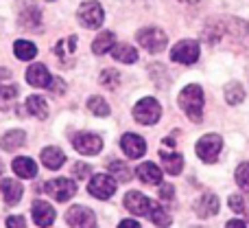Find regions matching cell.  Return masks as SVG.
<instances>
[{
	"label": "cell",
	"mask_w": 249,
	"mask_h": 228,
	"mask_svg": "<svg viewBox=\"0 0 249 228\" xmlns=\"http://www.w3.org/2000/svg\"><path fill=\"white\" fill-rule=\"evenodd\" d=\"M0 193H2V200L9 207H16L22 200L24 187H22L20 180H16V178H2V182H0Z\"/></svg>",
	"instance_id": "cell-11"
},
{
	"label": "cell",
	"mask_w": 249,
	"mask_h": 228,
	"mask_svg": "<svg viewBox=\"0 0 249 228\" xmlns=\"http://www.w3.org/2000/svg\"><path fill=\"white\" fill-rule=\"evenodd\" d=\"M13 53H16L18 60L29 62L37 55V46H35L33 42H29V40H18V42L13 44Z\"/></svg>",
	"instance_id": "cell-25"
},
{
	"label": "cell",
	"mask_w": 249,
	"mask_h": 228,
	"mask_svg": "<svg viewBox=\"0 0 249 228\" xmlns=\"http://www.w3.org/2000/svg\"><path fill=\"white\" fill-rule=\"evenodd\" d=\"M99 82H101V86L109 88V90H116V88L121 86V73L114 68H105L103 73H101Z\"/></svg>",
	"instance_id": "cell-29"
},
{
	"label": "cell",
	"mask_w": 249,
	"mask_h": 228,
	"mask_svg": "<svg viewBox=\"0 0 249 228\" xmlns=\"http://www.w3.org/2000/svg\"><path fill=\"white\" fill-rule=\"evenodd\" d=\"M228 204H230V208H232L234 213H245V211H247V202H245V198H243V195H238V193L230 195Z\"/></svg>",
	"instance_id": "cell-35"
},
{
	"label": "cell",
	"mask_w": 249,
	"mask_h": 228,
	"mask_svg": "<svg viewBox=\"0 0 249 228\" xmlns=\"http://www.w3.org/2000/svg\"><path fill=\"white\" fill-rule=\"evenodd\" d=\"M44 191H46L51 198H55L57 202H68V200L77 193V182H72L70 178H55V180L44 185Z\"/></svg>",
	"instance_id": "cell-6"
},
{
	"label": "cell",
	"mask_w": 249,
	"mask_h": 228,
	"mask_svg": "<svg viewBox=\"0 0 249 228\" xmlns=\"http://www.w3.org/2000/svg\"><path fill=\"white\" fill-rule=\"evenodd\" d=\"M72 145H74V149L83 156H96L101 149H103V141H101V136L90 134V132L77 134V136L72 138Z\"/></svg>",
	"instance_id": "cell-10"
},
{
	"label": "cell",
	"mask_w": 249,
	"mask_h": 228,
	"mask_svg": "<svg viewBox=\"0 0 249 228\" xmlns=\"http://www.w3.org/2000/svg\"><path fill=\"white\" fill-rule=\"evenodd\" d=\"M228 226H247V220H230Z\"/></svg>",
	"instance_id": "cell-41"
},
{
	"label": "cell",
	"mask_w": 249,
	"mask_h": 228,
	"mask_svg": "<svg viewBox=\"0 0 249 228\" xmlns=\"http://www.w3.org/2000/svg\"><path fill=\"white\" fill-rule=\"evenodd\" d=\"M179 2H186V4H197L199 0H179Z\"/></svg>",
	"instance_id": "cell-43"
},
{
	"label": "cell",
	"mask_w": 249,
	"mask_h": 228,
	"mask_svg": "<svg viewBox=\"0 0 249 228\" xmlns=\"http://www.w3.org/2000/svg\"><path fill=\"white\" fill-rule=\"evenodd\" d=\"M243 99H245V88L238 82L228 83V88H225V101H228L230 105H238Z\"/></svg>",
	"instance_id": "cell-27"
},
{
	"label": "cell",
	"mask_w": 249,
	"mask_h": 228,
	"mask_svg": "<svg viewBox=\"0 0 249 228\" xmlns=\"http://www.w3.org/2000/svg\"><path fill=\"white\" fill-rule=\"evenodd\" d=\"M66 222L70 226H83V228H90L96 224V217L90 208L86 207H72L68 213H66Z\"/></svg>",
	"instance_id": "cell-12"
},
{
	"label": "cell",
	"mask_w": 249,
	"mask_h": 228,
	"mask_svg": "<svg viewBox=\"0 0 249 228\" xmlns=\"http://www.w3.org/2000/svg\"><path fill=\"white\" fill-rule=\"evenodd\" d=\"M24 141H26V134L22 129H11V132H7L0 138V147L4 151H16L18 147L24 145Z\"/></svg>",
	"instance_id": "cell-22"
},
{
	"label": "cell",
	"mask_w": 249,
	"mask_h": 228,
	"mask_svg": "<svg viewBox=\"0 0 249 228\" xmlns=\"http://www.w3.org/2000/svg\"><path fill=\"white\" fill-rule=\"evenodd\" d=\"M236 182H238V187H241V189H245L247 193H249V163L238 165V169H236Z\"/></svg>",
	"instance_id": "cell-34"
},
{
	"label": "cell",
	"mask_w": 249,
	"mask_h": 228,
	"mask_svg": "<svg viewBox=\"0 0 249 228\" xmlns=\"http://www.w3.org/2000/svg\"><path fill=\"white\" fill-rule=\"evenodd\" d=\"M245 217H247V222H249V215H247V213H245Z\"/></svg>",
	"instance_id": "cell-45"
},
{
	"label": "cell",
	"mask_w": 249,
	"mask_h": 228,
	"mask_svg": "<svg viewBox=\"0 0 249 228\" xmlns=\"http://www.w3.org/2000/svg\"><path fill=\"white\" fill-rule=\"evenodd\" d=\"M136 176L146 185H160L162 182V171H160V167L155 163H142L136 169Z\"/></svg>",
	"instance_id": "cell-19"
},
{
	"label": "cell",
	"mask_w": 249,
	"mask_h": 228,
	"mask_svg": "<svg viewBox=\"0 0 249 228\" xmlns=\"http://www.w3.org/2000/svg\"><path fill=\"white\" fill-rule=\"evenodd\" d=\"M171 60L177 62V64H195L199 60V44L195 40H181L173 46L171 51Z\"/></svg>",
	"instance_id": "cell-8"
},
{
	"label": "cell",
	"mask_w": 249,
	"mask_h": 228,
	"mask_svg": "<svg viewBox=\"0 0 249 228\" xmlns=\"http://www.w3.org/2000/svg\"><path fill=\"white\" fill-rule=\"evenodd\" d=\"M153 204L155 202H151L149 198H144L140 191H129V193L124 195V208L138 217H149Z\"/></svg>",
	"instance_id": "cell-9"
},
{
	"label": "cell",
	"mask_w": 249,
	"mask_h": 228,
	"mask_svg": "<svg viewBox=\"0 0 249 228\" xmlns=\"http://www.w3.org/2000/svg\"><path fill=\"white\" fill-rule=\"evenodd\" d=\"M39 11L35 7H29V11H22L20 13V24L26 26V29H37L39 26Z\"/></svg>",
	"instance_id": "cell-31"
},
{
	"label": "cell",
	"mask_w": 249,
	"mask_h": 228,
	"mask_svg": "<svg viewBox=\"0 0 249 228\" xmlns=\"http://www.w3.org/2000/svg\"><path fill=\"white\" fill-rule=\"evenodd\" d=\"M51 73L44 64H33L29 70H26V82L31 83L33 88H48L51 83Z\"/></svg>",
	"instance_id": "cell-16"
},
{
	"label": "cell",
	"mask_w": 249,
	"mask_h": 228,
	"mask_svg": "<svg viewBox=\"0 0 249 228\" xmlns=\"http://www.w3.org/2000/svg\"><path fill=\"white\" fill-rule=\"evenodd\" d=\"M11 167L20 178H35L37 176V165H35L29 156H20V158H16Z\"/></svg>",
	"instance_id": "cell-21"
},
{
	"label": "cell",
	"mask_w": 249,
	"mask_h": 228,
	"mask_svg": "<svg viewBox=\"0 0 249 228\" xmlns=\"http://www.w3.org/2000/svg\"><path fill=\"white\" fill-rule=\"evenodd\" d=\"M112 57L123 64H133L138 60V51L131 44H116V46H112Z\"/></svg>",
	"instance_id": "cell-23"
},
{
	"label": "cell",
	"mask_w": 249,
	"mask_h": 228,
	"mask_svg": "<svg viewBox=\"0 0 249 228\" xmlns=\"http://www.w3.org/2000/svg\"><path fill=\"white\" fill-rule=\"evenodd\" d=\"M24 108H26V112H29L31 116H37V119H46V116H48V104L42 99V97H37V95L29 97Z\"/></svg>",
	"instance_id": "cell-24"
},
{
	"label": "cell",
	"mask_w": 249,
	"mask_h": 228,
	"mask_svg": "<svg viewBox=\"0 0 249 228\" xmlns=\"http://www.w3.org/2000/svg\"><path fill=\"white\" fill-rule=\"evenodd\" d=\"M112 46H114V33L112 31H103V33L92 42V51H94V55H105L107 51H112Z\"/></svg>",
	"instance_id": "cell-26"
},
{
	"label": "cell",
	"mask_w": 249,
	"mask_h": 228,
	"mask_svg": "<svg viewBox=\"0 0 249 228\" xmlns=\"http://www.w3.org/2000/svg\"><path fill=\"white\" fill-rule=\"evenodd\" d=\"M88 108H90V112L96 114V116H107L109 114V105L103 97H90V99H88Z\"/></svg>",
	"instance_id": "cell-32"
},
{
	"label": "cell",
	"mask_w": 249,
	"mask_h": 228,
	"mask_svg": "<svg viewBox=\"0 0 249 228\" xmlns=\"http://www.w3.org/2000/svg\"><path fill=\"white\" fill-rule=\"evenodd\" d=\"M11 77V73H9L7 68H0V82H2V79H9Z\"/></svg>",
	"instance_id": "cell-42"
},
{
	"label": "cell",
	"mask_w": 249,
	"mask_h": 228,
	"mask_svg": "<svg viewBox=\"0 0 249 228\" xmlns=\"http://www.w3.org/2000/svg\"><path fill=\"white\" fill-rule=\"evenodd\" d=\"M177 104H179V108L184 110L190 121L199 123L203 116V90H201V86H197V83L186 86L184 90L179 92V97H177Z\"/></svg>",
	"instance_id": "cell-1"
},
{
	"label": "cell",
	"mask_w": 249,
	"mask_h": 228,
	"mask_svg": "<svg viewBox=\"0 0 249 228\" xmlns=\"http://www.w3.org/2000/svg\"><path fill=\"white\" fill-rule=\"evenodd\" d=\"M149 220L153 222V224H158V226H168V224H171V217H168L166 211H164L162 207H158V204H153Z\"/></svg>",
	"instance_id": "cell-33"
},
{
	"label": "cell",
	"mask_w": 249,
	"mask_h": 228,
	"mask_svg": "<svg viewBox=\"0 0 249 228\" xmlns=\"http://www.w3.org/2000/svg\"><path fill=\"white\" fill-rule=\"evenodd\" d=\"M74 46H77V38H64L59 40V42L55 44V55L57 60L61 62V66L64 68H68V66H72V53H74Z\"/></svg>",
	"instance_id": "cell-15"
},
{
	"label": "cell",
	"mask_w": 249,
	"mask_h": 228,
	"mask_svg": "<svg viewBox=\"0 0 249 228\" xmlns=\"http://www.w3.org/2000/svg\"><path fill=\"white\" fill-rule=\"evenodd\" d=\"M160 198H162L164 202H171L173 200V185H162V182H160Z\"/></svg>",
	"instance_id": "cell-38"
},
{
	"label": "cell",
	"mask_w": 249,
	"mask_h": 228,
	"mask_svg": "<svg viewBox=\"0 0 249 228\" xmlns=\"http://www.w3.org/2000/svg\"><path fill=\"white\" fill-rule=\"evenodd\" d=\"M107 171L116 178L118 182H129L131 180V169L123 163V160H114V163L107 165Z\"/></svg>",
	"instance_id": "cell-28"
},
{
	"label": "cell",
	"mask_w": 249,
	"mask_h": 228,
	"mask_svg": "<svg viewBox=\"0 0 249 228\" xmlns=\"http://www.w3.org/2000/svg\"><path fill=\"white\" fill-rule=\"evenodd\" d=\"M72 173H74V178H77V180H86V178H90L92 167L88 163H77L72 167Z\"/></svg>",
	"instance_id": "cell-36"
},
{
	"label": "cell",
	"mask_w": 249,
	"mask_h": 228,
	"mask_svg": "<svg viewBox=\"0 0 249 228\" xmlns=\"http://www.w3.org/2000/svg\"><path fill=\"white\" fill-rule=\"evenodd\" d=\"M138 42L142 44V48H146L149 53H162L168 44V38L164 31L149 26V29L138 31Z\"/></svg>",
	"instance_id": "cell-5"
},
{
	"label": "cell",
	"mask_w": 249,
	"mask_h": 228,
	"mask_svg": "<svg viewBox=\"0 0 249 228\" xmlns=\"http://www.w3.org/2000/svg\"><path fill=\"white\" fill-rule=\"evenodd\" d=\"M48 90H51L53 95H64V92H66V83L61 82L59 77H55V79H51V83H48Z\"/></svg>",
	"instance_id": "cell-37"
},
{
	"label": "cell",
	"mask_w": 249,
	"mask_h": 228,
	"mask_svg": "<svg viewBox=\"0 0 249 228\" xmlns=\"http://www.w3.org/2000/svg\"><path fill=\"white\" fill-rule=\"evenodd\" d=\"M18 95H20V90L16 86H4L2 83L0 86V110H9V105L18 99Z\"/></svg>",
	"instance_id": "cell-30"
},
{
	"label": "cell",
	"mask_w": 249,
	"mask_h": 228,
	"mask_svg": "<svg viewBox=\"0 0 249 228\" xmlns=\"http://www.w3.org/2000/svg\"><path fill=\"white\" fill-rule=\"evenodd\" d=\"M33 222L37 226H51L55 222V208L44 200H35L33 202Z\"/></svg>",
	"instance_id": "cell-14"
},
{
	"label": "cell",
	"mask_w": 249,
	"mask_h": 228,
	"mask_svg": "<svg viewBox=\"0 0 249 228\" xmlns=\"http://www.w3.org/2000/svg\"><path fill=\"white\" fill-rule=\"evenodd\" d=\"M160 114H162V108H160V104L153 99V97H146V99L138 101L136 108H133V119H136L138 123H142V125L158 123Z\"/></svg>",
	"instance_id": "cell-4"
},
{
	"label": "cell",
	"mask_w": 249,
	"mask_h": 228,
	"mask_svg": "<svg viewBox=\"0 0 249 228\" xmlns=\"http://www.w3.org/2000/svg\"><path fill=\"white\" fill-rule=\"evenodd\" d=\"M116 191V178L112 173H99V176L90 178V185H88V193L94 195L96 200H109Z\"/></svg>",
	"instance_id": "cell-2"
},
{
	"label": "cell",
	"mask_w": 249,
	"mask_h": 228,
	"mask_svg": "<svg viewBox=\"0 0 249 228\" xmlns=\"http://www.w3.org/2000/svg\"><path fill=\"white\" fill-rule=\"evenodd\" d=\"M195 211H197L199 217H210L219 213V200H216L214 193H203L201 198L195 202Z\"/></svg>",
	"instance_id": "cell-17"
},
{
	"label": "cell",
	"mask_w": 249,
	"mask_h": 228,
	"mask_svg": "<svg viewBox=\"0 0 249 228\" xmlns=\"http://www.w3.org/2000/svg\"><path fill=\"white\" fill-rule=\"evenodd\" d=\"M7 226H24V217H18V215H13V217H9L7 220Z\"/></svg>",
	"instance_id": "cell-39"
},
{
	"label": "cell",
	"mask_w": 249,
	"mask_h": 228,
	"mask_svg": "<svg viewBox=\"0 0 249 228\" xmlns=\"http://www.w3.org/2000/svg\"><path fill=\"white\" fill-rule=\"evenodd\" d=\"M121 226L124 228V226H131V228H138L140 226V222H136V220H123L121 222Z\"/></svg>",
	"instance_id": "cell-40"
},
{
	"label": "cell",
	"mask_w": 249,
	"mask_h": 228,
	"mask_svg": "<svg viewBox=\"0 0 249 228\" xmlns=\"http://www.w3.org/2000/svg\"><path fill=\"white\" fill-rule=\"evenodd\" d=\"M48 2H55V0H48Z\"/></svg>",
	"instance_id": "cell-46"
},
{
	"label": "cell",
	"mask_w": 249,
	"mask_h": 228,
	"mask_svg": "<svg viewBox=\"0 0 249 228\" xmlns=\"http://www.w3.org/2000/svg\"><path fill=\"white\" fill-rule=\"evenodd\" d=\"M160 158H162V165L164 169H166V173H171V176H177V173H181V169H184V156L177 154V151H160Z\"/></svg>",
	"instance_id": "cell-18"
},
{
	"label": "cell",
	"mask_w": 249,
	"mask_h": 228,
	"mask_svg": "<svg viewBox=\"0 0 249 228\" xmlns=\"http://www.w3.org/2000/svg\"><path fill=\"white\" fill-rule=\"evenodd\" d=\"M121 147H123L124 156H129V158H140V156H144V151H146L144 138L138 136V134H124L121 138Z\"/></svg>",
	"instance_id": "cell-13"
},
{
	"label": "cell",
	"mask_w": 249,
	"mask_h": 228,
	"mask_svg": "<svg viewBox=\"0 0 249 228\" xmlns=\"http://www.w3.org/2000/svg\"><path fill=\"white\" fill-rule=\"evenodd\" d=\"M221 149H223V141H221L219 134H206L197 143V156L203 163H216Z\"/></svg>",
	"instance_id": "cell-3"
},
{
	"label": "cell",
	"mask_w": 249,
	"mask_h": 228,
	"mask_svg": "<svg viewBox=\"0 0 249 228\" xmlns=\"http://www.w3.org/2000/svg\"><path fill=\"white\" fill-rule=\"evenodd\" d=\"M77 18L86 29H99L105 20V13L99 2H83L77 11Z\"/></svg>",
	"instance_id": "cell-7"
},
{
	"label": "cell",
	"mask_w": 249,
	"mask_h": 228,
	"mask_svg": "<svg viewBox=\"0 0 249 228\" xmlns=\"http://www.w3.org/2000/svg\"><path fill=\"white\" fill-rule=\"evenodd\" d=\"M42 163L46 169H59L61 165L66 163V154L59 149V147H46V149H42Z\"/></svg>",
	"instance_id": "cell-20"
},
{
	"label": "cell",
	"mask_w": 249,
	"mask_h": 228,
	"mask_svg": "<svg viewBox=\"0 0 249 228\" xmlns=\"http://www.w3.org/2000/svg\"><path fill=\"white\" fill-rule=\"evenodd\" d=\"M4 171V165H2V160H0V173H2Z\"/></svg>",
	"instance_id": "cell-44"
}]
</instances>
